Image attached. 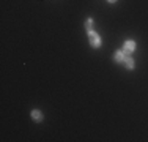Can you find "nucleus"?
Listing matches in <instances>:
<instances>
[{"mask_svg": "<svg viewBox=\"0 0 148 142\" xmlns=\"http://www.w3.org/2000/svg\"><path fill=\"white\" fill-rule=\"evenodd\" d=\"M32 119H33L35 122H41V120H43V114H41V111L33 109V111H32Z\"/></svg>", "mask_w": 148, "mask_h": 142, "instance_id": "obj_5", "label": "nucleus"}, {"mask_svg": "<svg viewBox=\"0 0 148 142\" xmlns=\"http://www.w3.org/2000/svg\"><path fill=\"white\" fill-rule=\"evenodd\" d=\"M136 48H137L136 41L128 40V41H125V46H123V52H125L126 55H131L132 52H136Z\"/></svg>", "mask_w": 148, "mask_h": 142, "instance_id": "obj_2", "label": "nucleus"}, {"mask_svg": "<svg viewBox=\"0 0 148 142\" xmlns=\"http://www.w3.org/2000/svg\"><path fill=\"white\" fill-rule=\"evenodd\" d=\"M125 59H126V54L123 52V49H121V51H117V52H115L114 60H115L117 63H125Z\"/></svg>", "mask_w": 148, "mask_h": 142, "instance_id": "obj_3", "label": "nucleus"}, {"mask_svg": "<svg viewBox=\"0 0 148 142\" xmlns=\"http://www.w3.org/2000/svg\"><path fill=\"white\" fill-rule=\"evenodd\" d=\"M125 65H126V68H128V70H134V68H136V62H134V59H132V57H129V55H126Z\"/></svg>", "mask_w": 148, "mask_h": 142, "instance_id": "obj_4", "label": "nucleus"}, {"mask_svg": "<svg viewBox=\"0 0 148 142\" xmlns=\"http://www.w3.org/2000/svg\"><path fill=\"white\" fill-rule=\"evenodd\" d=\"M85 28H87V33H88V32H91L93 30V19H87V24H85Z\"/></svg>", "mask_w": 148, "mask_h": 142, "instance_id": "obj_6", "label": "nucleus"}, {"mask_svg": "<svg viewBox=\"0 0 148 142\" xmlns=\"http://www.w3.org/2000/svg\"><path fill=\"white\" fill-rule=\"evenodd\" d=\"M107 2H109V3H115L117 0H107Z\"/></svg>", "mask_w": 148, "mask_h": 142, "instance_id": "obj_7", "label": "nucleus"}, {"mask_svg": "<svg viewBox=\"0 0 148 142\" xmlns=\"http://www.w3.org/2000/svg\"><path fill=\"white\" fill-rule=\"evenodd\" d=\"M88 38H90V44H91V48H95V49H99L101 48V37L96 33V32H88Z\"/></svg>", "mask_w": 148, "mask_h": 142, "instance_id": "obj_1", "label": "nucleus"}]
</instances>
